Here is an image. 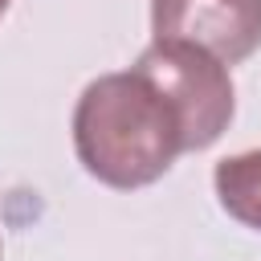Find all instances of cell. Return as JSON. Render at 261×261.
Returning <instances> with one entry per match:
<instances>
[{
    "label": "cell",
    "instance_id": "cell-1",
    "mask_svg": "<svg viewBox=\"0 0 261 261\" xmlns=\"http://www.w3.org/2000/svg\"><path fill=\"white\" fill-rule=\"evenodd\" d=\"M69 130L77 163L118 192L163 179L171 163L192 151L179 106L139 65L94 77L73 106Z\"/></svg>",
    "mask_w": 261,
    "mask_h": 261
},
{
    "label": "cell",
    "instance_id": "cell-2",
    "mask_svg": "<svg viewBox=\"0 0 261 261\" xmlns=\"http://www.w3.org/2000/svg\"><path fill=\"white\" fill-rule=\"evenodd\" d=\"M135 65L147 69L171 94V102L179 106V114L188 122V147L192 151L212 147L228 130L237 98H232L228 65L220 57H212L208 49L188 45V41H151L135 57Z\"/></svg>",
    "mask_w": 261,
    "mask_h": 261
},
{
    "label": "cell",
    "instance_id": "cell-3",
    "mask_svg": "<svg viewBox=\"0 0 261 261\" xmlns=\"http://www.w3.org/2000/svg\"><path fill=\"white\" fill-rule=\"evenodd\" d=\"M151 33L237 65L261 49V0H151Z\"/></svg>",
    "mask_w": 261,
    "mask_h": 261
},
{
    "label": "cell",
    "instance_id": "cell-4",
    "mask_svg": "<svg viewBox=\"0 0 261 261\" xmlns=\"http://www.w3.org/2000/svg\"><path fill=\"white\" fill-rule=\"evenodd\" d=\"M212 188H216L220 208L237 224L261 232V147L220 159L212 171Z\"/></svg>",
    "mask_w": 261,
    "mask_h": 261
},
{
    "label": "cell",
    "instance_id": "cell-5",
    "mask_svg": "<svg viewBox=\"0 0 261 261\" xmlns=\"http://www.w3.org/2000/svg\"><path fill=\"white\" fill-rule=\"evenodd\" d=\"M8 4H12V0H0V16H4V12H8Z\"/></svg>",
    "mask_w": 261,
    "mask_h": 261
}]
</instances>
